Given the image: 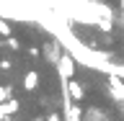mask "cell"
I'll return each instance as SVG.
<instances>
[{
    "label": "cell",
    "mask_w": 124,
    "mask_h": 121,
    "mask_svg": "<svg viewBox=\"0 0 124 121\" xmlns=\"http://www.w3.org/2000/svg\"><path fill=\"white\" fill-rule=\"evenodd\" d=\"M72 95H75V98H83V88H78V85H72Z\"/></svg>",
    "instance_id": "2"
},
{
    "label": "cell",
    "mask_w": 124,
    "mask_h": 121,
    "mask_svg": "<svg viewBox=\"0 0 124 121\" xmlns=\"http://www.w3.org/2000/svg\"><path fill=\"white\" fill-rule=\"evenodd\" d=\"M111 90H114L116 100H122V103H124V83H119V80H114V77H111Z\"/></svg>",
    "instance_id": "1"
}]
</instances>
